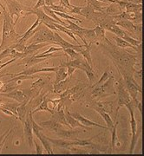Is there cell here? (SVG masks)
I'll return each instance as SVG.
<instances>
[{"label": "cell", "mask_w": 144, "mask_h": 156, "mask_svg": "<svg viewBox=\"0 0 144 156\" xmlns=\"http://www.w3.org/2000/svg\"><path fill=\"white\" fill-rule=\"evenodd\" d=\"M100 2H103V3H107V4H113V3H117L118 0H98Z\"/></svg>", "instance_id": "48"}, {"label": "cell", "mask_w": 144, "mask_h": 156, "mask_svg": "<svg viewBox=\"0 0 144 156\" xmlns=\"http://www.w3.org/2000/svg\"><path fill=\"white\" fill-rule=\"evenodd\" d=\"M3 9V31H2V39L0 44V51L10 48L12 45L17 44L18 40L21 38L22 35H19L15 30V23L13 21V17H11L5 7L1 5Z\"/></svg>", "instance_id": "2"}, {"label": "cell", "mask_w": 144, "mask_h": 156, "mask_svg": "<svg viewBox=\"0 0 144 156\" xmlns=\"http://www.w3.org/2000/svg\"><path fill=\"white\" fill-rule=\"evenodd\" d=\"M67 68V73H68V76L70 78L72 76V75H73V73L76 71V69H75L74 67H72V66H68Z\"/></svg>", "instance_id": "43"}, {"label": "cell", "mask_w": 144, "mask_h": 156, "mask_svg": "<svg viewBox=\"0 0 144 156\" xmlns=\"http://www.w3.org/2000/svg\"><path fill=\"white\" fill-rule=\"evenodd\" d=\"M69 82H70V77L68 76L66 79H64L63 81H61L60 83H58L54 84L53 85V92L57 94V95H60L61 93H63L64 90H66L68 89V85H69Z\"/></svg>", "instance_id": "26"}, {"label": "cell", "mask_w": 144, "mask_h": 156, "mask_svg": "<svg viewBox=\"0 0 144 156\" xmlns=\"http://www.w3.org/2000/svg\"><path fill=\"white\" fill-rule=\"evenodd\" d=\"M113 39L116 41V43H117V46L118 47H120V48H122V49H125V48H130V49H133L135 51H137L139 52V48H136V47H135L132 44H128V42H126L124 39H122V37H117V36H115V37H113Z\"/></svg>", "instance_id": "29"}, {"label": "cell", "mask_w": 144, "mask_h": 156, "mask_svg": "<svg viewBox=\"0 0 144 156\" xmlns=\"http://www.w3.org/2000/svg\"><path fill=\"white\" fill-rule=\"evenodd\" d=\"M17 60V58H11V60H10V61H8L7 62H5V63H3V64H0V70H1L3 68H5V66H7V65H10V64L12 63V62H15Z\"/></svg>", "instance_id": "44"}, {"label": "cell", "mask_w": 144, "mask_h": 156, "mask_svg": "<svg viewBox=\"0 0 144 156\" xmlns=\"http://www.w3.org/2000/svg\"><path fill=\"white\" fill-rule=\"evenodd\" d=\"M49 43H40V44H30L26 46L25 50L23 51L24 56H36L38 55V50L41 49L45 48L46 46H48Z\"/></svg>", "instance_id": "12"}, {"label": "cell", "mask_w": 144, "mask_h": 156, "mask_svg": "<svg viewBox=\"0 0 144 156\" xmlns=\"http://www.w3.org/2000/svg\"><path fill=\"white\" fill-rule=\"evenodd\" d=\"M116 91H117V96H118V98H117V113H116V118H117L118 110L122 107H126V105L128 104L132 101V99H131L130 95H129L127 89L125 88L122 77H121V79L117 82V88Z\"/></svg>", "instance_id": "6"}, {"label": "cell", "mask_w": 144, "mask_h": 156, "mask_svg": "<svg viewBox=\"0 0 144 156\" xmlns=\"http://www.w3.org/2000/svg\"><path fill=\"white\" fill-rule=\"evenodd\" d=\"M95 11L93 10V8H91L89 5H87L86 6H81V9H80V15H82L84 17H86L87 19L91 20V18L94 15Z\"/></svg>", "instance_id": "32"}, {"label": "cell", "mask_w": 144, "mask_h": 156, "mask_svg": "<svg viewBox=\"0 0 144 156\" xmlns=\"http://www.w3.org/2000/svg\"><path fill=\"white\" fill-rule=\"evenodd\" d=\"M100 46L103 53L108 55L113 62L122 77L134 76L135 72V65L137 63V57L135 55L114 45L106 37L101 41Z\"/></svg>", "instance_id": "1"}, {"label": "cell", "mask_w": 144, "mask_h": 156, "mask_svg": "<svg viewBox=\"0 0 144 156\" xmlns=\"http://www.w3.org/2000/svg\"><path fill=\"white\" fill-rule=\"evenodd\" d=\"M51 119L54 120L56 122H59L62 125H64L68 128H70V126L69 125V123L67 122L66 118H65V114H64V108H62L61 109L57 110V111H55L52 115H51Z\"/></svg>", "instance_id": "19"}, {"label": "cell", "mask_w": 144, "mask_h": 156, "mask_svg": "<svg viewBox=\"0 0 144 156\" xmlns=\"http://www.w3.org/2000/svg\"><path fill=\"white\" fill-rule=\"evenodd\" d=\"M0 44H1V40H0Z\"/></svg>", "instance_id": "54"}, {"label": "cell", "mask_w": 144, "mask_h": 156, "mask_svg": "<svg viewBox=\"0 0 144 156\" xmlns=\"http://www.w3.org/2000/svg\"><path fill=\"white\" fill-rule=\"evenodd\" d=\"M32 115V111L29 112L27 114L26 119L24 121V122L23 123V132L25 138L27 140V142L30 148L32 149L34 145V138H33V130H32V125H31V115Z\"/></svg>", "instance_id": "8"}, {"label": "cell", "mask_w": 144, "mask_h": 156, "mask_svg": "<svg viewBox=\"0 0 144 156\" xmlns=\"http://www.w3.org/2000/svg\"><path fill=\"white\" fill-rule=\"evenodd\" d=\"M64 114H65V118H66L67 122L69 123V125L70 126V128H84V129H90V128H88V127L83 125L79 121H77V119H75L74 117L72 116L69 110V108H68V107H65V108H64Z\"/></svg>", "instance_id": "14"}, {"label": "cell", "mask_w": 144, "mask_h": 156, "mask_svg": "<svg viewBox=\"0 0 144 156\" xmlns=\"http://www.w3.org/2000/svg\"><path fill=\"white\" fill-rule=\"evenodd\" d=\"M60 50H63V48L61 47H50L49 50H45V52H42L40 54L44 55V54H48V53H53V52H56V51H60Z\"/></svg>", "instance_id": "41"}, {"label": "cell", "mask_w": 144, "mask_h": 156, "mask_svg": "<svg viewBox=\"0 0 144 156\" xmlns=\"http://www.w3.org/2000/svg\"><path fill=\"white\" fill-rule=\"evenodd\" d=\"M123 11L124 10L118 4L113 3V4H109V5L106 7L103 12L105 13L106 15H109V16H116V15L122 13Z\"/></svg>", "instance_id": "21"}, {"label": "cell", "mask_w": 144, "mask_h": 156, "mask_svg": "<svg viewBox=\"0 0 144 156\" xmlns=\"http://www.w3.org/2000/svg\"><path fill=\"white\" fill-rule=\"evenodd\" d=\"M36 136H37L39 139V140L42 142V144L44 146V148H45V150L47 152V154H53L54 153H53L52 147H51V144H50V142L48 140V139H47V136L45 135L42 132H39L38 134H36Z\"/></svg>", "instance_id": "24"}, {"label": "cell", "mask_w": 144, "mask_h": 156, "mask_svg": "<svg viewBox=\"0 0 144 156\" xmlns=\"http://www.w3.org/2000/svg\"><path fill=\"white\" fill-rule=\"evenodd\" d=\"M1 101H1V100H0V102H1Z\"/></svg>", "instance_id": "55"}, {"label": "cell", "mask_w": 144, "mask_h": 156, "mask_svg": "<svg viewBox=\"0 0 144 156\" xmlns=\"http://www.w3.org/2000/svg\"><path fill=\"white\" fill-rule=\"evenodd\" d=\"M45 5V0H38V3L35 5L34 8H41Z\"/></svg>", "instance_id": "45"}, {"label": "cell", "mask_w": 144, "mask_h": 156, "mask_svg": "<svg viewBox=\"0 0 144 156\" xmlns=\"http://www.w3.org/2000/svg\"><path fill=\"white\" fill-rule=\"evenodd\" d=\"M20 105V102H8V103H3L0 106L3 108H5L7 109H9L10 111H11L13 114H15L16 115H17V107Z\"/></svg>", "instance_id": "36"}, {"label": "cell", "mask_w": 144, "mask_h": 156, "mask_svg": "<svg viewBox=\"0 0 144 156\" xmlns=\"http://www.w3.org/2000/svg\"><path fill=\"white\" fill-rule=\"evenodd\" d=\"M59 66L56 67H47V68H41L38 66H31V67H28L25 69L23 71L19 73H15V74H11V73H7L8 76H11L12 77L17 76H21V75H25V76H32L35 74H38L40 72H56L58 69Z\"/></svg>", "instance_id": "7"}, {"label": "cell", "mask_w": 144, "mask_h": 156, "mask_svg": "<svg viewBox=\"0 0 144 156\" xmlns=\"http://www.w3.org/2000/svg\"><path fill=\"white\" fill-rule=\"evenodd\" d=\"M38 124L43 128H46L51 132H56V133L63 128V125H62V124L52 120V119H50L49 121H46V122H41Z\"/></svg>", "instance_id": "15"}, {"label": "cell", "mask_w": 144, "mask_h": 156, "mask_svg": "<svg viewBox=\"0 0 144 156\" xmlns=\"http://www.w3.org/2000/svg\"><path fill=\"white\" fill-rule=\"evenodd\" d=\"M114 83H115V77L113 76H110L104 83L102 84V86H103V88L104 89V91H105L107 95H111L117 94L116 89L114 87Z\"/></svg>", "instance_id": "22"}, {"label": "cell", "mask_w": 144, "mask_h": 156, "mask_svg": "<svg viewBox=\"0 0 144 156\" xmlns=\"http://www.w3.org/2000/svg\"><path fill=\"white\" fill-rule=\"evenodd\" d=\"M63 50L64 54H66L67 56H70V57L71 58V60L77 59L78 57L82 56L79 53H78L77 51H76V50H73V49H64V50Z\"/></svg>", "instance_id": "40"}, {"label": "cell", "mask_w": 144, "mask_h": 156, "mask_svg": "<svg viewBox=\"0 0 144 156\" xmlns=\"http://www.w3.org/2000/svg\"><path fill=\"white\" fill-rule=\"evenodd\" d=\"M90 107L94 108L95 111L101 110V111L106 112L108 114H110L113 112L114 108V101H95L91 103Z\"/></svg>", "instance_id": "11"}, {"label": "cell", "mask_w": 144, "mask_h": 156, "mask_svg": "<svg viewBox=\"0 0 144 156\" xmlns=\"http://www.w3.org/2000/svg\"><path fill=\"white\" fill-rule=\"evenodd\" d=\"M142 4H133V3H127L124 11L128 13H138L142 12Z\"/></svg>", "instance_id": "31"}, {"label": "cell", "mask_w": 144, "mask_h": 156, "mask_svg": "<svg viewBox=\"0 0 144 156\" xmlns=\"http://www.w3.org/2000/svg\"><path fill=\"white\" fill-rule=\"evenodd\" d=\"M70 114H71V115L74 117L75 119H77V121H79L83 125L86 126V127L95 126V127H97V128H103V129H104V130L108 129L107 127H104V126H103V125H101V124H98V123H95L94 122H92V121H90L88 118L84 117L83 115H82L81 114H79V113H70Z\"/></svg>", "instance_id": "13"}, {"label": "cell", "mask_w": 144, "mask_h": 156, "mask_svg": "<svg viewBox=\"0 0 144 156\" xmlns=\"http://www.w3.org/2000/svg\"><path fill=\"white\" fill-rule=\"evenodd\" d=\"M59 0H45V5L50 7V6L55 5L56 2H58Z\"/></svg>", "instance_id": "46"}, {"label": "cell", "mask_w": 144, "mask_h": 156, "mask_svg": "<svg viewBox=\"0 0 144 156\" xmlns=\"http://www.w3.org/2000/svg\"><path fill=\"white\" fill-rule=\"evenodd\" d=\"M17 1H18V2H20V1H21V0H17Z\"/></svg>", "instance_id": "53"}, {"label": "cell", "mask_w": 144, "mask_h": 156, "mask_svg": "<svg viewBox=\"0 0 144 156\" xmlns=\"http://www.w3.org/2000/svg\"><path fill=\"white\" fill-rule=\"evenodd\" d=\"M46 84H47V82H46L45 78L38 77V79L37 81H35L33 83L31 84V89H36L39 90V91H41L42 89H44V88L46 86Z\"/></svg>", "instance_id": "35"}, {"label": "cell", "mask_w": 144, "mask_h": 156, "mask_svg": "<svg viewBox=\"0 0 144 156\" xmlns=\"http://www.w3.org/2000/svg\"><path fill=\"white\" fill-rule=\"evenodd\" d=\"M87 5H89L91 8H93L95 11H100V12H103L106 7L109 5V4L100 2L98 0H87Z\"/></svg>", "instance_id": "25"}, {"label": "cell", "mask_w": 144, "mask_h": 156, "mask_svg": "<svg viewBox=\"0 0 144 156\" xmlns=\"http://www.w3.org/2000/svg\"><path fill=\"white\" fill-rule=\"evenodd\" d=\"M96 112H97L98 114H100V115L103 118V120L105 121L106 125H107V128H108V129H109L110 131H111V129H112L113 126H114V122H113L111 117L110 116V114H108V113H106V112L101 111V110H97Z\"/></svg>", "instance_id": "33"}, {"label": "cell", "mask_w": 144, "mask_h": 156, "mask_svg": "<svg viewBox=\"0 0 144 156\" xmlns=\"http://www.w3.org/2000/svg\"><path fill=\"white\" fill-rule=\"evenodd\" d=\"M28 101H29L28 100L23 101V102L20 103V105L17 107V117H18V119L20 120V122H21L22 123L24 122V121H25V119H26V116H27V113L31 111V110H30V109L28 108V107H27Z\"/></svg>", "instance_id": "18"}, {"label": "cell", "mask_w": 144, "mask_h": 156, "mask_svg": "<svg viewBox=\"0 0 144 156\" xmlns=\"http://www.w3.org/2000/svg\"><path fill=\"white\" fill-rule=\"evenodd\" d=\"M68 77V73H67V68L63 67L59 65V68L57 69V71L56 72V78H55V83L54 84L58 83L61 81H63L64 79H66Z\"/></svg>", "instance_id": "28"}, {"label": "cell", "mask_w": 144, "mask_h": 156, "mask_svg": "<svg viewBox=\"0 0 144 156\" xmlns=\"http://www.w3.org/2000/svg\"><path fill=\"white\" fill-rule=\"evenodd\" d=\"M55 14L57 17H62V18H64L65 20H72V21H75L76 23H83V21L81 19H78L77 17L70 16V14H67V13H63V12H58V11H55Z\"/></svg>", "instance_id": "38"}, {"label": "cell", "mask_w": 144, "mask_h": 156, "mask_svg": "<svg viewBox=\"0 0 144 156\" xmlns=\"http://www.w3.org/2000/svg\"><path fill=\"white\" fill-rule=\"evenodd\" d=\"M54 24H55L56 28L58 30V31H62V32L65 33L66 35H68L69 37H70L75 41V42H77V37H75V35L72 33L71 30H69V29L67 28L66 26H63V25L59 24V23H55Z\"/></svg>", "instance_id": "34"}, {"label": "cell", "mask_w": 144, "mask_h": 156, "mask_svg": "<svg viewBox=\"0 0 144 156\" xmlns=\"http://www.w3.org/2000/svg\"><path fill=\"white\" fill-rule=\"evenodd\" d=\"M5 2L11 17H13L14 16H16V20L14 22L15 24H17L20 17H25L27 15L31 14L32 7L23 5L17 0H5Z\"/></svg>", "instance_id": "4"}, {"label": "cell", "mask_w": 144, "mask_h": 156, "mask_svg": "<svg viewBox=\"0 0 144 156\" xmlns=\"http://www.w3.org/2000/svg\"><path fill=\"white\" fill-rule=\"evenodd\" d=\"M135 107L138 108L140 114H141V115H142V102H141V101H138V103L136 104V106Z\"/></svg>", "instance_id": "49"}, {"label": "cell", "mask_w": 144, "mask_h": 156, "mask_svg": "<svg viewBox=\"0 0 144 156\" xmlns=\"http://www.w3.org/2000/svg\"><path fill=\"white\" fill-rule=\"evenodd\" d=\"M82 35L83 38L87 42V44H93L95 42H97V37L95 32L94 29H86L83 28L82 30Z\"/></svg>", "instance_id": "23"}, {"label": "cell", "mask_w": 144, "mask_h": 156, "mask_svg": "<svg viewBox=\"0 0 144 156\" xmlns=\"http://www.w3.org/2000/svg\"><path fill=\"white\" fill-rule=\"evenodd\" d=\"M34 144H35V146H36V154H44V152H45L44 148H43L41 146L39 145L37 140H34Z\"/></svg>", "instance_id": "42"}, {"label": "cell", "mask_w": 144, "mask_h": 156, "mask_svg": "<svg viewBox=\"0 0 144 156\" xmlns=\"http://www.w3.org/2000/svg\"><path fill=\"white\" fill-rule=\"evenodd\" d=\"M126 1L128 3H133V4H142V0H123Z\"/></svg>", "instance_id": "47"}, {"label": "cell", "mask_w": 144, "mask_h": 156, "mask_svg": "<svg viewBox=\"0 0 144 156\" xmlns=\"http://www.w3.org/2000/svg\"><path fill=\"white\" fill-rule=\"evenodd\" d=\"M82 131L80 130H65V129H61L60 131L56 132V134L58 137L62 139L66 140H77L78 134H80Z\"/></svg>", "instance_id": "17"}, {"label": "cell", "mask_w": 144, "mask_h": 156, "mask_svg": "<svg viewBox=\"0 0 144 156\" xmlns=\"http://www.w3.org/2000/svg\"><path fill=\"white\" fill-rule=\"evenodd\" d=\"M48 98H47V95H45L44 96V99H43V101L39 104L38 106L36 108H34L33 110H32V114L34 113H37V112L39 111H47V112H50L51 114H53L54 112H55V109H50L49 106H48Z\"/></svg>", "instance_id": "27"}, {"label": "cell", "mask_w": 144, "mask_h": 156, "mask_svg": "<svg viewBox=\"0 0 144 156\" xmlns=\"http://www.w3.org/2000/svg\"><path fill=\"white\" fill-rule=\"evenodd\" d=\"M95 32V35H96V37H97V40L98 41H102L103 39L105 37V30L103 28V27H101V26H98V25H96L95 27L94 28Z\"/></svg>", "instance_id": "39"}, {"label": "cell", "mask_w": 144, "mask_h": 156, "mask_svg": "<svg viewBox=\"0 0 144 156\" xmlns=\"http://www.w3.org/2000/svg\"><path fill=\"white\" fill-rule=\"evenodd\" d=\"M110 76L111 75L110 74L109 68H107V69H106L105 71H104V73L102 75V76H101V78H100L99 80H98L95 83H94L93 85H91V86H89V87H95V86H100V85H102V84L105 83L106 81L109 79V77H110Z\"/></svg>", "instance_id": "37"}, {"label": "cell", "mask_w": 144, "mask_h": 156, "mask_svg": "<svg viewBox=\"0 0 144 156\" xmlns=\"http://www.w3.org/2000/svg\"><path fill=\"white\" fill-rule=\"evenodd\" d=\"M1 5H2V4H1V3H0V7H1ZM0 14H1V13H0Z\"/></svg>", "instance_id": "52"}, {"label": "cell", "mask_w": 144, "mask_h": 156, "mask_svg": "<svg viewBox=\"0 0 144 156\" xmlns=\"http://www.w3.org/2000/svg\"><path fill=\"white\" fill-rule=\"evenodd\" d=\"M87 87H89V85L87 83H80L77 85V86H74L70 89H67L66 90H64L63 93H61L59 95V98H65V97H70V95H74L76 93L78 92H81L84 89H86Z\"/></svg>", "instance_id": "16"}, {"label": "cell", "mask_w": 144, "mask_h": 156, "mask_svg": "<svg viewBox=\"0 0 144 156\" xmlns=\"http://www.w3.org/2000/svg\"><path fill=\"white\" fill-rule=\"evenodd\" d=\"M91 46H92V44L90 43L89 44L88 46H83L82 48L78 49L77 52L83 56V58L88 62L89 65L91 67H93V63H92V58H91Z\"/></svg>", "instance_id": "20"}, {"label": "cell", "mask_w": 144, "mask_h": 156, "mask_svg": "<svg viewBox=\"0 0 144 156\" xmlns=\"http://www.w3.org/2000/svg\"><path fill=\"white\" fill-rule=\"evenodd\" d=\"M31 14H35L39 20L40 23H44L45 25L47 24H50V23H58L57 21H56L55 19H53L52 17H49L46 13H45L44 10H43V7L41 8H34L32 7V10H31Z\"/></svg>", "instance_id": "9"}, {"label": "cell", "mask_w": 144, "mask_h": 156, "mask_svg": "<svg viewBox=\"0 0 144 156\" xmlns=\"http://www.w3.org/2000/svg\"><path fill=\"white\" fill-rule=\"evenodd\" d=\"M5 76H8V74H3V75H0V80H1L2 78L5 77Z\"/></svg>", "instance_id": "50"}, {"label": "cell", "mask_w": 144, "mask_h": 156, "mask_svg": "<svg viewBox=\"0 0 144 156\" xmlns=\"http://www.w3.org/2000/svg\"><path fill=\"white\" fill-rule=\"evenodd\" d=\"M117 125L118 122L114 124L113 128L111 129V146L110 148L111 151H114L116 149L117 144L118 143V136H117Z\"/></svg>", "instance_id": "30"}, {"label": "cell", "mask_w": 144, "mask_h": 156, "mask_svg": "<svg viewBox=\"0 0 144 156\" xmlns=\"http://www.w3.org/2000/svg\"><path fill=\"white\" fill-rule=\"evenodd\" d=\"M0 95L4 96V97L11 98V99L17 101V102H20V103L25 100L29 101V98H28L26 94L24 93L23 89H15V90H12L11 92H8V93H2V94H0Z\"/></svg>", "instance_id": "10"}, {"label": "cell", "mask_w": 144, "mask_h": 156, "mask_svg": "<svg viewBox=\"0 0 144 156\" xmlns=\"http://www.w3.org/2000/svg\"><path fill=\"white\" fill-rule=\"evenodd\" d=\"M126 108L129 111V115H130V127H131V134H132V138H131V143H130V147H129V154H134V150L135 147L137 144L138 141L139 134L140 133L138 132V128H137V122L135 121V113H134V108L135 105L133 103V101H131L128 104L126 105Z\"/></svg>", "instance_id": "5"}, {"label": "cell", "mask_w": 144, "mask_h": 156, "mask_svg": "<svg viewBox=\"0 0 144 156\" xmlns=\"http://www.w3.org/2000/svg\"><path fill=\"white\" fill-rule=\"evenodd\" d=\"M4 83H5L4 82H0V89H1V88H2V86L4 85Z\"/></svg>", "instance_id": "51"}, {"label": "cell", "mask_w": 144, "mask_h": 156, "mask_svg": "<svg viewBox=\"0 0 144 156\" xmlns=\"http://www.w3.org/2000/svg\"><path fill=\"white\" fill-rule=\"evenodd\" d=\"M33 36L28 40L27 45L30 44H40V43H49L57 45L56 42L54 31L45 26L44 23H40L38 27L34 30Z\"/></svg>", "instance_id": "3"}]
</instances>
